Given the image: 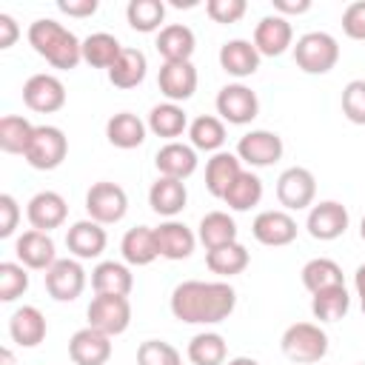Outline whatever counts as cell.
Listing matches in <instances>:
<instances>
[{
    "mask_svg": "<svg viewBox=\"0 0 365 365\" xmlns=\"http://www.w3.org/2000/svg\"><path fill=\"white\" fill-rule=\"evenodd\" d=\"M20 37V26L11 14H0V48H11Z\"/></svg>",
    "mask_w": 365,
    "mask_h": 365,
    "instance_id": "obj_50",
    "label": "cell"
},
{
    "mask_svg": "<svg viewBox=\"0 0 365 365\" xmlns=\"http://www.w3.org/2000/svg\"><path fill=\"white\" fill-rule=\"evenodd\" d=\"M154 237H157V248H160V257L165 259H188L194 254V245H197V234L180 222V220H165L154 228Z\"/></svg>",
    "mask_w": 365,
    "mask_h": 365,
    "instance_id": "obj_20",
    "label": "cell"
},
{
    "mask_svg": "<svg viewBox=\"0 0 365 365\" xmlns=\"http://www.w3.org/2000/svg\"><path fill=\"white\" fill-rule=\"evenodd\" d=\"M311 9V0H274V14H305Z\"/></svg>",
    "mask_w": 365,
    "mask_h": 365,
    "instance_id": "obj_51",
    "label": "cell"
},
{
    "mask_svg": "<svg viewBox=\"0 0 365 365\" xmlns=\"http://www.w3.org/2000/svg\"><path fill=\"white\" fill-rule=\"evenodd\" d=\"M125 46H120V40L108 31H94L83 40V63H88L91 68H111L117 63V57L123 54Z\"/></svg>",
    "mask_w": 365,
    "mask_h": 365,
    "instance_id": "obj_35",
    "label": "cell"
},
{
    "mask_svg": "<svg viewBox=\"0 0 365 365\" xmlns=\"http://www.w3.org/2000/svg\"><path fill=\"white\" fill-rule=\"evenodd\" d=\"M279 348L291 362L314 365V362H322L328 354V334L317 322H294L285 328Z\"/></svg>",
    "mask_w": 365,
    "mask_h": 365,
    "instance_id": "obj_3",
    "label": "cell"
},
{
    "mask_svg": "<svg viewBox=\"0 0 365 365\" xmlns=\"http://www.w3.org/2000/svg\"><path fill=\"white\" fill-rule=\"evenodd\" d=\"M34 134V125L20 114L0 117V148L6 154H26L29 140Z\"/></svg>",
    "mask_w": 365,
    "mask_h": 365,
    "instance_id": "obj_42",
    "label": "cell"
},
{
    "mask_svg": "<svg viewBox=\"0 0 365 365\" xmlns=\"http://www.w3.org/2000/svg\"><path fill=\"white\" fill-rule=\"evenodd\" d=\"M23 103L37 114H54L66 106V86L54 74H31L23 86Z\"/></svg>",
    "mask_w": 365,
    "mask_h": 365,
    "instance_id": "obj_13",
    "label": "cell"
},
{
    "mask_svg": "<svg viewBox=\"0 0 365 365\" xmlns=\"http://www.w3.org/2000/svg\"><path fill=\"white\" fill-rule=\"evenodd\" d=\"M351 308V294L345 285H334L311 294V314L319 322H339Z\"/></svg>",
    "mask_w": 365,
    "mask_h": 365,
    "instance_id": "obj_38",
    "label": "cell"
},
{
    "mask_svg": "<svg viewBox=\"0 0 365 365\" xmlns=\"http://www.w3.org/2000/svg\"><path fill=\"white\" fill-rule=\"evenodd\" d=\"M26 37H29V46L54 68L68 71V68H77V63L83 60V40H77L71 29H66L51 17L34 20Z\"/></svg>",
    "mask_w": 365,
    "mask_h": 365,
    "instance_id": "obj_2",
    "label": "cell"
},
{
    "mask_svg": "<svg viewBox=\"0 0 365 365\" xmlns=\"http://www.w3.org/2000/svg\"><path fill=\"white\" fill-rule=\"evenodd\" d=\"M342 114L354 125H365V80H351L342 88Z\"/></svg>",
    "mask_w": 365,
    "mask_h": 365,
    "instance_id": "obj_45",
    "label": "cell"
},
{
    "mask_svg": "<svg viewBox=\"0 0 365 365\" xmlns=\"http://www.w3.org/2000/svg\"><path fill=\"white\" fill-rule=\"evenodd\" d=\"M128 211V194L123 185L100 180L86 191V214L100 225H114Z\"/></svg>",
    "mask_w": 365,
    "mask_h": 365,
    "instance_id": "obj_6",
    "label": "cell"
},
{
    "mask_svg": "<svg viewBox=\"0 0 365 365\" xmlns=\"http://www.w3.org/2000/svg\"><path fill=\"white\" fill-rule=\"evenodd\" d=\"M91 288H94V294H120V297H128L131 288H134V274H131V268L125 262L106 259V262H100L91 271Z\"/></svg>",
    "mask_w": 365,
    "mask_h": 365,
    "instance_id": "obj_31",
    "label": "cell"
},
{
    "mask_svg": "<svg viewBox=\"0 0 365 365\" xmlns=\"http://www.w3.org/2000/svg\"><path fill=\"white\" fill-rule=\"evenodd\" d=\"M145 125H148L151 134L174 143L182 131H188V114H185V108L180 103H168L165 100V103H160V106H154L148 111V123Z\"/></svg>",
    "mask_w": 365,
    "mask_h": 365,
    "instance_id": "obj_30",
    "label": "cell"
},
{
    "mask_svg": "<svg viewBox=\"0 0 365 365\" xmlns=\"http://www.w3.org/2000/svg\"><path fill=\"white\" fill-rule=\"evenodd\" d=\"M14 254H17V262L31 271H48L57 262L54 240L37 228H29L14 240Z\"/></svg>",
    "mask_w": 365,
    "mask_h": 365,
    "instance_id": "obj_16",
    "label": "cell"
},
{
    "mask_svg": "<svg viewBox=\"0 0 365 365\" xmlns=\"http://www.w3.org/2000/svg\"><path fill=\"white\" fill-rule=\"evenodd\" d=\"M354 288H356V297H359V308H362V314H365V262L356 268V274H354Z\"/></svg>",
    "mask_w": 365,
    "mask_h": 365,
    "instance_id": "obj_52",
    "label": "cell"
},
{
    "mask_svg": "<svg viewBox=\"0 0 365 365\" xmlns=\"http://www.w3.org/2000/svg\"><path fill=\"white\" fill-rule=\"evenodd\" d=\"M317 197V180L308 168L291 165L277 177V200L282 211H302L311 208Z\"/></svg>",
    "mask_w": 365,
    "mask_h": 365,
    "instance_id": "obj_9",
    "label": "cell"
},
{
    "mask_svg": "<svg viewBox=\"0 0 365 365\" xmlns=\"http://www.w3.org/2000/svg\"><path fill=\"white\" fill-rule=\"evenodd\" d=\"M188 202V188L182 180H171V177H157L148 188V205L154 214L174 220Z\"/></svg>",
    "mask_w": 365,
    "mask_h": 365,
    "instance_id": "obj_26",
    "label": "cell"
},
{
    "mask_svg": "<svg viewBox=\"0 0 365 365\" xmlns=\"http://www.w3.org/2000/svg\"><path fill=\"white\" fill-rule=\"evenodd\" d=\"M259 51L251 40H242V37H234L228 43L220 46V68L237 80L242 77H251L257 68H259Z\"/></svg>",
    "mask_w": 365,
    "mask_h": 365,
    "instance_id": "obj_24",
    "label": "cell"
},
{
    "mask_svg": "<svg viewBox=\"0 0 365 365\" xmlns=\"http://www.w3.org/2000/svg\"><path fill=\"white\" fill-rule=\"evenodd\" d=\"M188 140L197 151H222L225 145V123L214 114H200L188 123Z\"/></svg>",
    "mask_w": 365,
    "mask_h": 365,
    "instance_id": "obj_36",
    "label": "cell"
},
{
    "mask_svg": "<svg viewBox=\"0 0 365 365\" xmlns=\"http://www.w3.org/2000/svg\"><path fill=\"white\" fill-rule=\"evenodd\" d=\"M294 63L305 74H328L339 63V43L328 31H305L297 37Z\"/></svg>",
    "mask_w": 365,
    "mask_h": 365,
    "instance_id": "obj_4",
    "label": "cell"
},
{
    "mask_svg": "<svg viewBox=\"0 0 365 365\" xmlns=\"http://www.w3.org/2000/svg\"><path fill=\"white\" fill-rule=\"evenodd\" d=\"M245 11H248V3L245 0H208L205 3V14L214 23H222V26L242 20Z\"/></svg>",
    "mask_w": 365,
    "mask_h": 365,
    "instance_id": "obj_46",
    "label": "cell"
},
{
    "mask_svg": "<svg viewBox=\"0 0 365 365\" xmlns=\"http://www.w3.org/2000/svg\"><path fill=\"white\" fill-rule=\"evenodd\" d=\"M29 291V274L20 262H0V302H14Z\"/></svg>",
    "mask_w": 365,
    "mask_h": 365,
    "instance_id": "obj_43",
    "label": "cell"
},
{
    "mask_svg": "<svg viewBox=\"0 0 365 365\" xmlns=\"http://www.w3.org/2000/svg\"><path fill=\"white\" fill-rule=\"evenodd\" d=\"M348 222H351V217H348V208L342 202L322 200V202H317V205L308 208L305 228H308V234L314 240L331 242V240H336V237H342L348 231Z\"/></svg>",
    "mask_w": 365,
    "mask_h": 365,
    "instance_id": "obj_12",
    "label": "cell"
},
{
    "mask_svg": "<svg viewBox=\"0 0 365 365\" xmlns=\"http://www.w3.org/2000/svg\"><path fill=\"white\" fill-rule=\"evenodd\" d=\"M299 274H302V285H305L311 294L325 291V288H334V285H345L342 268H339L334 259H328V257H314V259H308Z\"/></svg>",
    "mask_w": 365,
    "mask_h": 365,
    "instance_id": "obj_40",
    "label": "cell"
},
{
    "mask_svg": "<svg viewBox=\"0 0 365 365\" xmlns=\"http://www.w3.org/2000/svg\"><path fill=\"white\" fill-rule=\"evenodd\" d=\"M154 165L160 171V177H171V180H188L197 171V148L188 143H165L157 154H154Z\"/></svg>",
    "mask_w": 365,
    "mask_h": 365,
    "instance_id": "obj_21",
    "label": "cell"
},
{
    "mask_svg": "<svg viewBox=\"0 0 365 365\" xmlns=\"http://www.w3.org/2000/svg\"><path fill=\"white\" fill-rule=\"evenodd\" d=\"M66 217H68V205H66V197L63 194H57V191H37L31 200H29V205H26V220H29V225L31 228H37V231H54V228H60L63 222H66Z\"/></svg>",
    "mask_w": 365,
    "mask_h": 365,
    "instance_id": "obj_18",
    "label": "cell"
},
{
    "mask_svg": "<svg viewBox=\"0 0 365 365\" xmlns=\"http://www.w3.org/2000/svg\"><path fill=\"white\" fill-rule=\"evenodd\" d=\"M197 240L205 245V251H214L220 245L237 242V222H234V217L228 211H208L200 220Z\"/></svg>",
    "mask_w": 365,
    "mask_h": 365,
    "instance_id": "obj_33",
    "label": "cell"
},
{
    "mask_svg": "<svg viewBox=\"0 0 365 365\" xmlns=\"http://www.w3.org/2000/svg\"><path fill=\"white\" fill-rule=\"evenodd\" d=\"M120 251H123V259L125 265H151L157 257H160V248H157V237H154V228L148 225H134L123 234L120 240Z\"/></svg>",
    "mask_w": 365,
    "mask_h": 365,
    "instance_id": "obj_27",
    "label": "cell"
},
{
    "mask_svg": "<svg viewBox=\"0 0 365 365\" xmlns=\"http://www.w3.org/2000/svg\"><path fill=\"white\" fill-rule=\"evenodd\" d=\"M240 174H242V163H240L237 154H231V151L211 154V160L205 163V188H208V194L217 197V200H222L225 191L231 188V182Z\"/></svg>",
    "mask_w": 365,
    "mask_h": 365,
    "instance_id": "obj_28",
    "label": "cell"
},
{
    "mask_svg": "<svg viewBox=\"0 0 365 365\" xmlns=\"http://www.w3.org/2000/svg\"><path fill=\"white\" fill-rule=\"evenodd\" d=\"M46 317L37 305H23L9 317V336L20 348H37L46 339Z\"/></svg>",
    "mask_w": 365,
    "mask_h": 365,
    "instance_id": "obj_23",
    "label": "cell"
},
{
    "mask_svg": "<svg viewBox=\"0 0 365 365\" xmlns=\"http://www.w3.org/2000/svg\"><path fill=\"white\" fill-rule=\"evenodd\" d=\"M259 200H262V180L254 171H245V168L222 197V202L231 211H251L254 205H259Z\"/></svg>",
    "mask_w": 365,
    "mask_h": 365,
    "instance_id": "obj_39",
    "label": "cell"
},
{
    "mask_svg": "<svg viewBox=\"0 0 365 365\" xmlns=\"http://www.w3.org/2000/svg\"><path fill=\"white\" fill-rule=\"evenodd\" d=\"M66 245H68V251L77 259H97L106 251L108 237H106V228L100 222H94V220H77L66 231Z\"/></svg>",
    "mask_w": 365,
    "mask_h": 365,
    "instance_id": "obj_22",
    "label": "cell"
},
{
    "mask_svg": "<svg viewBox=\"0 0 365 365\" xmlns=\"http://www.w3.org/2000/svg\"><path fill=\"white\" fill-rule=\"evenodd\" d=\"M188 359L191 365H225L228 362V345L225 336L217 331H202L194 334L188 342Z\"/></svg>",
    "mask_w": 365,
    "mask_h": 365,
    "instance_id": "obj_37",
    "label": "cell"
},
{
    "mask_svg": "<svg viewBox=\"0 0 365 365\" xmlns=\"http://www.w3.org/2000/svg\"><path fill=\"white\" fill-rule=\"evenodd\" d=\"M217 114L222 123H231V125H248L257 114H259V100L257 94L245 86V83H228L217 91Z\"/></svg>",
    "mask_w": 365,
    "mask_h": 365,
    "instance_id": "obj_8",
    "label": "cell"
},
{
    "mask_svg": "<svg viewBox=\"0 0 365 365\" xmlns=\"http://www.w3.org/2000/svg\"><path fill=\"white\" fill-rule=\"evenodd\" d=\"M86 288V268L80 265V259H57L48 271H46V291L51 299L57 302H74Z\"/></svg>",
    "mask_w": 365,
    "mask_h": 365,
    "instance_id": "obj_14",
    "label": "cell"
},
{
    "mask_svg": "<svg viewBox=\"0 0 365 365\" xmlns=\"http://www.w3.org/2000/svg\"><path fill=\"white\" fill-rule=\"evenodd\" d=\"M225 365H259L254 356H234V359H228Z\"/></svg>",
    "mask_w": 365,
    "mask_h": 365,
    "instance_id": "obj_53",
    "label": "cell"
},
{
    "mask_svg": "<svg viewBox=\"0 0 365 365\" xmlns=\"http://www.w3.org/2000/svg\"><path fill=\"white\" fill-rule=\"evenodd\" d=\"M68 356L74 365H108L111 359V336L86 325L71 334L68 339Z\"/></svg>",
    "mask_w": 365,
    "mask_h": 365,
    "instance_id": "obj_15",
    "label": "cell"
},
{
    "mask_svg": "<svg viewBox=\"0 0 365 365\" xmlns=\"http://www.w3.org/2000/svg\"><path fill=\"white\" fill-rule=\"evenodd\" d=\"M356 365H365V362H356Z\"/></svg>",
    "mask_w": 365,
    "mask_h": 365,
    "instance_id": "obj_56",
    "label": "cell"
},
{
    "mask_svg": "<svg viewBox=\"0 0 365 365\" xmlns=\"http://www.w3.org/2000/svg\"><path fill=\"white\" fill-rule=\"evenodd\" d=\"M359 237L365 240V217H362V222H359Z\"/></svg>",
    "mask_w": 365,
    "mask_h": 365,
    "instance_id": "obj_55",
    "label": "cell"
},
{
    "mask_svg": "<svg viewBox=\"0 0 365 365\" xmlns=\"http://www.w3.org/2000/svg\"><path fill=\"white\" fill-rule=\"evenodd\" d=\"M251 234L259 245H268V248H282V245H291L297 240V220L291 217V211H282V208H268V211H259L251 222Z\"/></svg>",
    "mask_w": 365,
    "mask_h": 365,
    "instance_id": "obj_11",
    "label": "cell"
},
{
    "mask_svg": "<svg viewBox=\"0 0 365 365\" xmlns=\"http://www.w3.org/2000/svg\"><path fill=\"white\" fill-rule=\"evenodd\" d=\"M157 86L168 103H185L197 91V68L191 60L185 63H163L157 74Z\"/></svg>",
    "mask_w": 365,
    "mask_h": 365,
    "instance_id": "obj_19",
    "label": "cell"
},
{
    "mask_svg": "<svg viewBox=\"0 0 365 365\" xmlns=\"http://www.w3.org/2000/svg\"><path fill=\"white\" fill-rule=\"evenodd\" d=\"M154 46H157L163 63H185V60H191V54L197 48V37L185 23H168L160 29Z\"/></svg>",
    "mask_w": 365,
    "mask_h": 365,
    "instance_id": "obj_25",
    "label": "cell"
},
{
    "mask_svg": "<svg viewBox=\"0 0 365 365\" xmlns=\"http://www.w3.org/2000/svg\"><path fill=\"white\" fill-rule=\"evenodd\" d=\"M145 131L148 125L131 114V111H117L114 117H108L106 123V137L114 148H123V151H131V148H140L145 143Z\"/></svg>",
    "mask_w": 365,
    "mask_h": 365,
    "instance_id": "obj_29",
    "label": "cell"
},
{
    "mask_svg": "<svg viewBox=\"0 0 365 365\" xmlns=\"http://www.w3.org/2000/svg\"><path fill=\"white\" fill-rule=\"evenodd\" d=\"M137 365H182V354L165 339H145L137 348Z\"/></svg>",
    "mask_w": 365,
    "mask_h": 365,
    "instance_id": "obj_44",
    "label": "cell"
},
{
    "mask_svg": "<svg viewBox=\"0 0 365 365\" xmlns=\"http://www.w3.org/2000/svg\"><path fill=\"white\" fill-rule=\"evenodd\" d=\"M342 31H345L351 40H365V0L351 3V6L342 11Z\"/></svg>",
    "mask_w": 365,
    "mask_h": 365,
    "instance_id": "obj_47",
    "label": "cell"
},
{
    "mask_svg": "<svg viewBox=\"0 0 365 365\" xmlns=\"http://www.w3.org/2000/svg\"><path fill=\"white\" fill-rule=\"evenodd\" d=\"M251 262V254L242 242H228V245H220L214 251H205V265L211 274L228 279V277H237L248 268Z\"/></svg>",
    "mask_w": 365,
    "mask_h": 365,
    "instance_id": "obj_34",
    "label": "cell"
},
{
    "mask_svg": "<svg viewBox=\"0 0 365 365\" xmlns=\"http://www.w3.org/2000/svg\"><path fill=\"white\" fill-rule=\"evenodd\" d=\"M68 154V137L57 125H34V134L29 140V148L23 160L37 171H54L63 165Z\"/></svg>",
    "mask_w": 365,
    "mask_h": 365,
    "instance_id": "obj_5",
    "label": "cell"
},
{
    "mask_svg": "<svg viewBox=\"0 0 365 365\" xmlns=\"http://www.w3.org/2000/svg\"><path fill=\"white\" fill-rule=\"evenodd\" d=\"M20 222V205L11 194H0V240L11 237Z\"/></svg>",
    "mask_w": 365,
    "mask_h": 365,
    "instance_id": "obj_48",
    "label": "cell"
},
{
    "mask_svg": "<svg viewBox=\"0 0 365 365\" xmlns=\"http://www.w3.org/2000/svg\"><path fill=\"white\" fill-rule=\"evenodd\" d=\"M97 0H57V9L68 17H91L97 11Z\"/></svg>",
    "mask_w": 365,
    "mask_h": 365,
    "instance_id": "obj_49",
    "label": "cell"
},
{
    "mask_svg": "<svg viewBox=\"0 0 365 365\" xmlns=\"http://www.w3.org/2000/svg\"><path fill=\"white\" fill-rule=\"evenodd\" d=\"M86 317L91 328L108 336H117L131 325V302L128 297H120V294H94L86 308Z\"/></svg>",
    "mask_w": 365,
    "mask_h": 365,
    "instance_id": "obj_7",
    "label": "cell"
},
{
    "mask_svg": "<svg viewBox=\"0 0 365 365\" xmlns=\"http://www.w3.org/2000/svg\"><path fill=\"white\" fill-rule=\"evenodd\" d=\"M148 71V60L140 48H123V54L117 57V63L108 68V83L114 88H137L145 80Z\"/></svg>",
    "mask_w": 365,
    "mask_h": 365,
    "instance_id": "obj_32",
    "label": "cell"
},
{
    "mask_svg": "<svg viewBox=\"0 0 365 365\" xmlns=\"http://www.w3.org/2000/svg\"><path fill=\"white\" fill-rule=\"evenodd\" d=\"M0 365H14V354H11L9 348L0 351Z\"/></svg>",
    "mask_w": 365,
    "mask_h": 365,
    "instance_id": "obj_54",
    "label": "cell"
},
{
    "mask_svg": "<svg viewBox=\"0 0 365 365\" xmlns=\"http://www.w3.org/2000/svg\"><path fill=\"white\" fill-rule=\"evenodd\" d=\"M259 51V57H279L291 48L294 43V29H291V20L282 17V14H268L257 23L254 29V40H251Z\"/></svg>",
    "mask_w": 365,
    "mask_h": 365,
    "instance_id": "obj_17",
    "label": "cell"
},
{
    "mask_svg": "<svg viewBox=\"0 0 365 365\" xmlns=\"http://www.w3.org/2000/svg\"><path fill=\"white\" fill-rule=\"evenodd\" d=\"M171 314L185 325H217L237 308V291L225 282L185 279L171 291Z\"/></svg>",
    "mask_w": 365,
    "mask_h": 365,
    "instance_id": "obj_1",
    "label": "cell"
},
{
    "mask_svg": "<svg viewBox=\"0 0 365 365\" xmlns=\"http://www.w3.org/2000/svg\"><path fill=\"white\" fill-rule=\"evenodd\" d=\"M282 151H285V145H282V137L277 131L254 128V131L240 137L234 154L240 157V163H248L251 168H265V165H274L282 157Z\"/></svg>",
    "mask_w": 365,
    "mask_h": 365,
    "instance_id": "obj_10",
    "label": "cell"
},
{
    "mask_svg": "<svg viewBox=\"0 0 365 365\" xmlns=\"http://www.w3.org/2000/svg\"><path fill=\"white\" fill-rule=\"evenodd\" d=\"M125 20L134 31L151 34L157 29H163L165 20V3L163 0H131L125 6Z\"/></svg>",
    "mask_w": 365,
    "mask_h": 365,
    "instance_id": "obj_41",
    "label": "cell"
}]
</instances>
